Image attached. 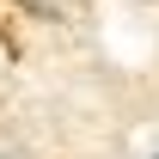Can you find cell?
<instances>
[{
	"label": "cell",
	"instance_id": "1",
	"mask_svg": "<svg viewBox=\"0 0 159 159\" xmlns=\"http://www.w3.org/2000/svg\"><path fill=\"white\" fill-rule=\"evenodd\" d=\"M25 12H37V19H67V12H80L86 0H19Z\"/></svg>",
	"mask_w": 159,
	"mask_h": 159
}]
</instances>
